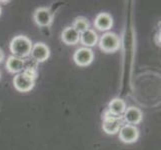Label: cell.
Returning <instances> with one entry per match:
<instances>
[{"label":"cell","mask_w":161,"mask_h":150,"mask_svg":"<svg viewBox=\"0 0 161 150\" xmlns=\"http://www.w3.org/2000/svg\"><path fill=\"white\" fill-rule=\"evenodd\" d=\"M33 44L27 36L18 35L15 36L10 42V51L12 52L13 56L23 59L30 55Z\"/></svg>","instance_id":"6da1fadb"},{"label":"cell","mask_w":161,"mask_h":150,"mask_svg":"<svg viewBox=\"0 0 161 150\" xmlns=\"http://www.w3.org/2000/svg\"><path fill=\"white\" fill-rule=\"evenodd\" d=\"M36 72L25 70L23 73H18L13 79V85L19 92H28L34 87Z\"/></svg>","instance_id":"7a4b0ae2"},{"label":"cell","mask_w":161,"mask_h":150,"mask_svg":"<svg viewBox=\"0 0 161 150\" xmlns=\"http://www.w3.org/2000/svg\"><path fill=\"white\" fill-rule=\"evenodd\" d=\"M99 47L104 52L112 53L117 51L120 47V40L119 37L114 34V33H105L99 40Z\"/></svg>","instance_id":"3957f363"},{"label":"cell","mask_w":161,"mask_h":150,"mask_svg":"<svg viewBox=\"0 0 161 150\" xmlns=\"http://www.w3.org/2000/svg\"><path fill=\"white\" fill-rule=\"evenodd\" d=\"M121 119L120 117L114 116L110 114L108 111L104 113L103 116V122H102V129L103 131L109 135H114L117 132H119L121 128Z\"/></svg>","instance_id":"277c9868"},{"label":"cell","mask_w":161,"mask_h":150,"mask_svg":"<svg viewBox=\"0 0 161 150\" xmlns=\"http://www.w3.org/2000/svg\"><path fill=\"white\" fill-rule=\"evenodd\" d=\"M94 58V53L90 48L87 47H81L78 48L75 51L73 55V60L76 63V65L81 66V67H85L92 63Z\"/></svg>","instance_id":"5b68a950"},{"label":"cell","mask_w":161,"mask_h":150,"mask_svg":"<svg viewBox=\"0 0 161 150\" xmlns=\"http://www.w3.org/2000/svg\"><path fill=\"white\" fill-rule=\"evenodd\" d=\"M139 137V130L134 125L126 124L124 126H121L119 130V139L126 144H131L137 141Z\"/></svg>","instance_id":"8992f818"},{"label":"cell","mask_w":161,"mask_h":150,"mask_svg":"<svg viewBox=\"0 0 161 150\" xmlns=\"http://www.w3.org/2000/svg\"><path fill=\"white\" fill-rule=\"evenodd\" d=\"M30 55L32 59L37 61V62H44L50 56V50H49L46 44L38 42L32 46Z\"/></svg>","instance_id":"52a82bcc"},{"label":"cell","mask_w":161,"mask_h":150,"mask_svg":"<svg viewBox=\"0 0 161 150\" xmlns=\"http://www.w3.org/2000/svg\"><path fill=\"white\" fill-rule=\"evenodd\" d=\"M35 23L40 27H47L52 23V13L48 8L41 7L36 9L33 15Z\"/></svg>","instance_id":"ba28073f"},{"label":"cell","mask_w":161,"mask_h":150,"mask_svg":"<svg viewBox=\"0 0 161 150\" xmlns=\"http://www.w3.org/2000/svg\"><path fill=\"white\" fill-rule=\"evenodd\" d=\"M142 117H143V115H142L141 110L134 106L126 108L125 112L123 113L124 121L129 125L135 126L136 124H139L142 120Z\"/></svg>","instance_id":"9c48e42d"},{"label":"cell","mask_w":161,"mask_h":150,"mask_svg":"<svg viewBox=\"0 0 161 150\" xmlns=\"http://www.w3.org/2000/svg\"><path fill=\"white\" fill-rule=\"evenodd\" d=\"M113 25V19L108 13H99L94 20V26L100 31H107Z\"/></svg>","instance_id":"30bf717a"},{"label":"cell","mask_w":161,"mask_h":150,"mask_svg":"<svg viewBox=\"0 0 161 150\" xmlns=\"http://www.w3.org/2000/svg\"><path fill=\"white\" fill-rule=\"evenodd\" d=\"M61 39L67 45H75L79 42L80 33L77 32L73 27H66L61 34Z\"/></svg>","instance_id":"8fae6325"},{"label":"cell","mask_w":161,"mask_h":150,"mask_svg":"<svg viewBox=\"0 0 161 150\" xmlns=\"http://www.w3.org/2000/svg\"><path fill=\"white\" fill-rule=\"evenodd\" d=\"M125 110H126V103L122 99L114 98L113 100H111L108 104L107 111L110 114L117 116V117H120L121 115H123Z\"/></svg>","instance_id":"7c38bea8"},{"label":"cell","mask_w":161,"mask_h":150,"mask_svg":"<svg viewBox=\"0 0 161 150\" xmlns=\"http://www.w3.org/2000/svg\"><path fill=\"white\" fill-rule=\"evenodd\" d=\"M79 41L81 42L82 45H84V47H92L94 46L98 41V35L97 33L94 31L93 29H87L86 31L80 33V39Z\"/></svg>","instance_id":"4fadbf2b"},{"label":"cell","mask_w":161,"mask_h":150,"mask_svg":"<svg viewBox=\"0 0 161 150\" xmlns=\"http://www.w3.org/2000/svg\"><path fill=\"white\" fill-rule=\"evenodd\" d=\"M6 68L10 73H19L24 69V60L16 56H9L6 61Z\"/></svg>","instance_id":"5bb4252c"},{"label":"cell","mask_w":161,"mask_h":150,"mask_svg":"<svg viewBox=\"0 0 161 150\" xmlns=\"http://www.w3.org/2000/svg\"><path fill=\"white\" fill-rule=\"evenodd\" d=\"M72 27L78 33H82L87 29H89V22L85 17H77Z\"/></svg>","instance_id":"9a60e30c"},{"label":"cell","mask_w":161,"mask_h":150,"mask_svg":"<svg viewBox=\"0 0 161 150\" xmlns=\"http://www.w3.org/2000/svg\"><path fill=\"white\" fill-rule=\"evenodd\" d=\"M3 58H4V53H3V51H2V49L0 48V63L2 62Z\"/></svg>","instance_id":"2e32d148"},{"label":"cell","mask_w":161,"mask_h":150,"mask_svg":"<svg viewBox=\"0 0 161 150\" xmlns=\"http://www.w3.org/2000/svg\"><path fill=\"white\" fill-rule=\"evenodd\" d=\"M0 15H1V7H0Z\"/></svg>","instance_id":"e0dca14e"}]
</instances>
